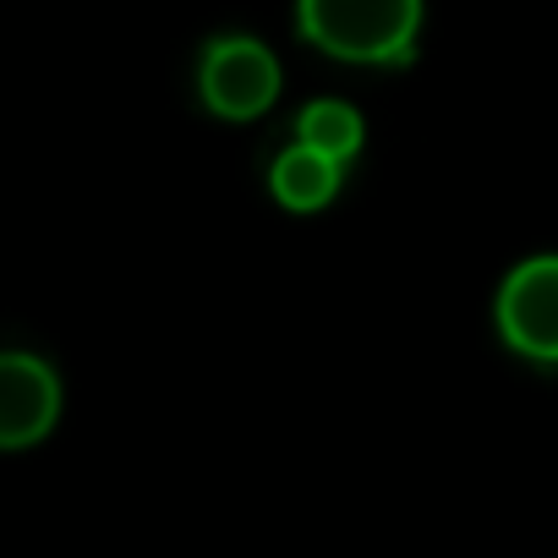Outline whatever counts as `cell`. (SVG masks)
Wrapping results in <instances>:
<instances>
[{
	"mask_svg": "<svg viewBox=\"0 0 558 558\" xmlns=\"http://www.w3.org/2000/svg\"><path fill=\"white\" fill-rule=\"evenodd\" d=\"M340 181H345V165L318 154V148H307V143H296V137H291V148H279L274 165H268V192L279 197V208H291V214L329 208Z\"/></svg>",
	"mask_w": 558,
	"mask_h": 558,
	"instance_id": "5b68a950",
	"label": "cell"
},
{
	"mask_svg": "<svg viewBox=\"0 0 558 558\" xmlns=\"http://www.w3.org/2000/svg\"><path fill=\"white\" fill-rule=\"evenodd\" d=\"M296 34L345 66H411L422 0H296Z\"/></svg>",
	"mask_w": 558,
	"mask_h": 558,
	"instance_id": "6da1fadb",
	"label": "cell"
},
{
	"mask_svg": "<svg viewBox=\"0 0 558 558\" xmlns=\"http://www.w3.org/2000/svg\"><path fill=\"white\" fill-rule=\"evenodd\" d=\"M291 132H296V143H307V148H318V154H329L340 165H351L362 154V143H367V121L345 99H313V105H302L296 121H291Z\"/></svg>",
	"mask_w": 558,
	"mask_h": 558,
	"instance_id": "8992f818",
	"label": "cell"
},
{
	"mask_svg": "<svg viewBox=\"0 0 558 558\" xmlns=\"http://www.w3.org/2000/svg\"><path fill=\"white\" fill-rule=\"evenodd\" d=\"M279 61L252 34H214L197 50V99L214 121H257L279 99Z\"/></svg>",
	"mask_w": 558,
	"mask_h": 558,
	"instance_id": "7a4b0ae2",
	"label": "cell"
},
{
	"mask_svg": "<svg viewBox=\"0 0 558 558\" xmlns=\"http://www.w3.org/2000/svg\"><path fill=\"white\" fill-rule=\"evenodd\" d=\"M493 318L509 351L531 362H558V252H542L509 268L493 302Z\"/></svg>",
	"mask_w": 558,
	"mask_h": 558,
	"instance_id": "3957f363",
	"label": "cell"
},
{
	"mask_svg": "<svg viewBox=\"0 0 558 558\" xmlns=\"http://www.w3.org/2000/svg\"><path fill=\"white\" fill-rule=\"evenodd\" d=\"M61 373L39 351H0V454L45 444L61 422Z\"/></svg>",
	"mask_w": 558,
	"mask_h": 558,
	"instance_id": "277c9868",
	"label": "cell"
}]
</instances>
